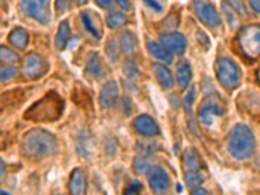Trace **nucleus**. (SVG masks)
Returning a JSON list of instances; mask_svg holds the SVG:
<instances>
[{
    "label": "nucleus",
    "instance_id": "1",
    "mask_svg": "<svg viewBox=\"0 0 260 195\" xmlns=\"http://www.w3.org/2000/svg\"><path fill=\"white\" fill-rule=\"evenodd\" d=\"M64 111V101L57 92L50 91L32 104L25 112L24 118L34 122H53L60 118Z\"/></svg>",
    "mask_w": 260,
    "mask_h": 195
},
{
    "label": "nucleus",
    "instance_id": "2",
    "mask_svg": "<svg viewBox=\"0 0 260 195\" xmlns=\"http://www.w3.org/2000/svg\"><path fill=\"white\" fill-rule=\"evenodd\" d=\"M228 150L237 160H247L255 151V137L245 124L234 125L228 138Z\"/></svg>",
    "mask_w": 260,
    "mask_h": 195
},
{
    "label": "nucleus",
    "instance_id": "3",
    "mask_svg": "<svg viewBox=\"0 0 260 195\" xmlns=\"http://www.w3.org/2000/svg\"><path fill=\"white\" fill-rule=\"evenodd\" d=\"M22 148L25 154L34 157H43L52 155L57 148V141L55 136L46 130L32 129L25 134L22 139Z\"/></svg>",
    "mask_w": 260,
    "mask_h": 195
},
{
    "label": "nucleus",
    "instance_id": "4",
    "mask_svg": "<svg viewBox=\"0 0 260 195\" xmlns=\"http://www.w3.org/2000/svg\"><path fill=\"white\" fill-rule=\"evenodd\" d=\"M216 77L225 89H234L241 82V71L233 60L222 57L216 61Z\"/></svg>",
    "mask_w": 260,
    "mask_h": 195
},
{
    "label": "nucleus",
    "instance_id": "5",
    "mask_svg": "<svg viewBox=\"0 0 260 195\" xmlns=\"http://www.w3.org/2000/svg\"><path fill=\"white\" fill-rule=\"evenodd\" d=\"M238 42L248 57L260 56V26L251 25L243 27L238 34Z\"/></svg>",
    "mask_w": 260,
    "mask_h": 195
},
{
    "label": "nucleus",
    "instance_id": "6",
    "mask_svg": "<svg viewBox=\"0 0 260 195\" xmlns=\"http://www.w3.org/2000/svg\"><path fill=\"white\" fill-rule=\"evenodd\" d=\"M225 113L224 103L217 95H210L203 101L198 111L199 121L206 126H211L213 118L220 117Z\"/></svg>",
    "mask_w": 260,
    "mask_h": 195
},
{
    "label": "nucleus",
    "instance_id": "7",
    "mask_svg": "<svg viewBox=\"0 0 260 195\" xmlns=\"http://www.w3.org/2000/svg\"><path fill=\"white\" fill-rule=\"evenodd\" d=\"M192 9L201 22L210 27H217L221 25V18L211 3L203 0H195L192 2Z\"/></svg>",
    "mask_w": 260,
    "mask_h": 195
},
{
    "label": "nucleus",
    "instance_id": "8",
    "mask_svg": "<svg viewBox=\"0 0 260 195\" xmlns=\"http://www.w3.org/2000/svg\"><path fill=\"white\" fill-rule=\"evenodd\" d=\"M21 8L25 15L34 18L41 24L50 22V13L46 0H21Z\"/></svg>",
    "mask_w": 260,
    "mask_h": 195
},
{
    "label": "nucleus",
    "instance_id": "9",
    "mask_svg": "<svg viewBox=\"0 0 260 195\" xmlns=\"http://www.w3.org/2000/svg\"><path fill=\"white\" fill-rule=\"evenodd\" d=\"M148 185L155 194H166L171 185L169 175L166 169L160 167H152L148 171Z\"/></svg>",
    "mask_w": 260,
    "mask_h": 195
},
{
    "label": "nucleus",
    "instance_id": "10",
    "mask_svg": "<svg viewBox=\"0 0 260 195\" xmlns=\"http://www.w3.org/2000/svg\"><path fill=\"white\" fill-rule=\"evenodd\" d=\"M160 45L171 53H182L186 50L187 41L181 32H166L160 36Z\"/></svg>",
    "mask_w": 260,
    "mask_h": 195
},
{
    "label": "nucleus",
    "instance_id": "11",
    "mask_svg": "<svg viewBox=\"0 0 260 195\" xmlns=\"http://www.w3.org/2000/svg\"><path fill=\"white\" fill-rule=\"evenodd\" d=\"M120 95V89L116 81H108L103 85L99 92V104L103 110H110L116 106Z\"/></svg>",
    "mask_w": 260,
    "mask_h": 195
},
{
    "label": "nucleus",
    "instance_id": "12",
    "mask_svg": "<svg viewBox=\"0 0 260 195\" xmlns=\"http://www.w3.org/2000/svg\"><path fill=\"white\" fill-rule=\"evenodd\" d=\"M47 72V64L37 53H29L24 62V73L29 78H38Z\"/></svg>",
    "mask_w": 260,
    "mask_h": 195
},
{
    "label": "nucleus",
    "instance_id": "13",
    "mask_svg": "<svg viewBox=\"0 0 260 195\" xmlns=\"http://www.w3.org/2000/svg\"><path fill=\"white\" fill-rule=\"evenodd\" d=\"M134 129L138 132L141 136L145 137H155L159 134V126L154 118L148 115H141L134 120Z\"/></svg>",
    "mask_w": 260,
    "mask_h": 195
},
{
    "label": "nucleus",
    "instance_id": "14",
    "mask_svg": "<svg viewBox=\"0 0 260 195\" xmlns=\"http://www.w3.org/2000/svg\"><path fill=\"white\" fill-rule=\"evenodd\" d=\"M69 190L74 195H82L86 192V176L81 168H76L71 176Z\"/></svg>",
    "mask_w": 260,
    "mask_h": 195
},
{
    "label": "nucleus",
    "instance_id": "15",
    "mask_svg": "<svg viewBox=\"0 0 260 195\" xmlns=\"http://www.w3.org/2000/svg\"><path fill=\"white\" fill-rule=\"evenodd\" d=\"M202 159L195 148H186L182 155V166L186 172L199 171L202 168Z\"/></svg>",
    "mask_w": 260,
    "mask_h": 195
},
{
    "label": "nucleus",
    "instance_id": "16",
    "mask_svg": "<svg viewBox=\"0 0 260 195\" xmlns=\"http://www.w3.org/2000/svg\"><path fill=\"white\" fill-rule=\"evenodd\" d=\"M9 42L13 47L18 48V50H25L29 43V34L22 27H16L9 32Z\"/></svg>",
    "mask_w": 260,
    "mask_h": 195
},
{
    "label": "nucleus",
    "instance_id": "17",
    "mask_svg": "<svg viewBox=\"0 0 260 195\" xmlns=\"http://www.w3.org/2000/svg\"><path fill=\"white\" fill-rule=\"evenodd\" d=\"M86 71L94 78H101L103 76V64H102L101 56L96 52H91L89 55V60L86 64Z\"/></svg>",
    "mask_w": 260,
    "mask_h": 195
},
{
    "label": "nucleus",
    "instance_id": "18",
    "mask_svg": "<svg viewBox=\"0 0 260 195\" xmlns=\"http://www.w3.org/2000/svg\"><path fill=\"white\" fill-rule=\"evenodd\" d=\"M152 68H154V73L156 76L159 83L161 85V87H164V89H171L172 86H173V77H172L171 72H169V69L167 68L166 65L154 64Z\"/></svg>",
    "mask_w": 260,
    "mask_h": 195
},
{
    "label": "nucleus",
    "instance_id": "19",
    "mask_svg": "<svg viewBox=\"0 0 260 195\" xmlns=\"http://www.w3.org/2000/svg\"><path fill=\"white\" fill-rule=\"evenodd\" d=\"M120 48L127 56H132L137 50V39L133 32L124 31L120 37Z\"/></svg>",
    "mask_w": 260,
    "mask_h": 195
},
{
    "label": "nucleus",
    "instance_id": "20",
    "mask_svg": "<svg viewBox=\"0 0 260 195\" xmlns=\"http://www.w3.org/2000/svg\"><path fill=\"white\" fill-rule=\"evenodd\" d=\"M177 82L181 89H186L191 81V68L187 61H181L177 65Z\"/></svg>",
    "mask_w": 260,
    "mask_h": 195
},
{
    "label": "nucleus",
    "instance_id": "21",
    "mask_svg": "<svg viewBox=\"0 0 260 195\" xmlns=\"http://www.w3.org/2000/svg\"><path fill=\"white\" fill-rule=\"evenodd\" d=\"M147 47L151 55L156 57V59H159L160 61L172 62V53L162 47L160 43H156V42H148Z\"/></svg>",
    "mask_w": 260,
    "mask_h": 195
},
{
    "label": "nucleus",
    "instance_id": "22",
    "mask_svg": "<svg viewBox=\"0 0 260 195\" xmlns=\"http://www.w3.org/2000/svg\"><path fill=\"white\" fill-rule=\"evenodd\" d=\"M69 38H71V26H69L68 21H61L59 25V30H57L56 39H55V45L59 50H62V48L67 46Z\"/></svg>",
    "mask_w": 260,
    "mask_h": 195
},
{
    "label": "nucleus",
    "instance_id": "23",
    "mask_svg": "<svg viewBox=\"0 0 260 195\" xmlns=\"http://www.w3.org/2000/svg\"><path fill=\"white\" fill-rule=\"evenodd\" d=\"M92 139L90 138V136L87 134L82 133L77 139V151L78 154L81 155L82 157H86V159H89L92 154Z\"/></svg>",
    "mask_w": 260,
    "mask_h": 195
},
{
    "label": "nucleus",
    "instance_id": "24",
    "mask_svg": "<svg viewBox=\"0 0 260 195\" xmlns=\"http://www.w3.org/2000/svg\"><path fill=\"white\" fill-rule=\"evenodd\" d=\"M204 181V176L202 175L199 171H191V172H187L186 176H185V182H186L187 187L190 190H194V189H198L201 187V185L203 183Z\"/></svg>",
    "mask_w": 260,
    "mask_h": 195
},
{
    "label": "nucleus",
    "instance_id": "25",
    "mask_svg": "<svg viewBox=\"0 0 260 195\" xmlns=\"http://www.w3.org/2000/svg\"><path fill=\"white\" fill-rule=\"evenodd\" d=\"M126 16L121 12H112L108 15V17H107V25H108L110 29H118V27H122L124 25H126Z\"/></svg>",
    "mask_w": 260,
    "mask_h": 195
},
{
    "label": "nucleus",
    "instance_id": "26",
    "mask_svg": "<svg viewBox=\"0 0 260 195\" xmlns=\"http://www.w3.org/2000/svg\"><path fill=\"white\" fill-rule=\"evenodd\" d=\"M18 60V55L12 48L0 46V64H13Z\"/></svg>",
    "mask_w": 260,
    "mask_h": 195
},
{
    "label": "nucleus",
    "instance_id": "27",
    "mask_svg": "<svg viewBox=\"0 0 260 195\" xmlns=\"http://www.w3.org/2000/svg\"><path fill=\"white\" fill-rule=\"evenodd\" d=\"M152 162L147 159V157H137L134 160L133 164V169L136 172L137 175H143V173H148L151 168H152Z\"/></svg>",
    "mask_w": 260,
    "mask_h": 195
},
{
    "label": "nucleus",
    "instance_id": "28",
    "mask_svg": "<svg viewBox=\"0 0 260 195\" xmlns=\"http://www.w3.org/2000/svg\"><path fill=\"white\" fill-rule=\"evenodd\" d=\"M81 17H82V22H83V25H85L86 30H87V31H89L92 37H95V38H99V37H101V32H99V29H98V27L94 25L91 17L89 16V13L82 12L81 13Z\"/></svg>",
    "mask_w": 260,
    "mask_h": 195
},
{
    "label": "nucleus",
    "instance_id": "29",
    "mask_svg": "<svg viewBox=\"0 0 260 195\" xmlns=\"http://www.w3.org/2000/svg\"><path fill=\"white\" fill-rule=\"evenodd\" d=\"M222 12H224V16L226 17V21L229 22V25L232 27H237V25H238V18H237L236 11L226 2L222 3Z\"/></svg>",
    "mask_w": 260,
    "mask_h": 195
},
{
    "label": "nucleus",
    "instance_id": "30",
    "mask_svg": "<svg viewBox=\"0 0 260 195\" xmlns=\"http://www.w3.org/2000/svg\"><path fill=\"white\" fill-rule=\"evenodd\" d=\"M124 73H125V76H126L127 78L133 80V78H136L137 76L139 74L138 67H137V65L134 64L133 61L127 60V61L124 64Z\"/></svg>",
    "mask_w": 260,
    "mask_h": 195
},
{
    "label": "nucleus",
    "instance_id": "31",
    "mask_svg": "<svg viewBox=\"0 0 260 195\" xmlns=\"http://www.w3.org/2000/svg\"><path fill=\"white\" fill-rule=\"evenodd\" d=\"M18 69L16 67H4L0 68V81H8L17 76Z\"/></svg>",
    "mask_w": 260,
    "mask_h": 195
},
{
    "label": "nucleus",
    "instance_id": "32",
    "mask_svg": "<svg viewBox=\"0 0 260 195\" xmlns=\"http://www.w3.org/2000/svg\"><path fill=\"white\" fill-rule=\"evenodd\" d=\"M106 52H107V55H108V57H110L111 60H113V61H115L116 59H117V56H118V46H117V43H116L115 41H110L108 42V43H107V46H106Z\"/></svg>",
    "mask_w": 260,
    "mask_h": 195
},
{
    "label": "nucleus",
    "instance_id": "33",
    "mask_svg": "<svg viewBox=\"0 0 260 195\" xmlns=\"http://www.w3.org/2000/svg\"><path fill=\"white\" fill-rule=\"evenodd\" d=\"M226 3L232 7V8L236 11L238 15L245 16L246 15V9H245V4H243L242 0H226Z\"/></svg>",
    "mask_w": 260,
    "mask_h": 195
},
{
    "label": "nucleus",
    "instance_id": "34",
    "mask_svg": "<svg viewBox=\"0 0 260 195\" xmlns=\"http://www.w3.org/2000/svg\"><path fill=\"white\" fill-rule=\"evenodd\" d=\"M142 190V183L139 182V181H133V182L130 183L129 186L125 189V194H138L139 191Z\"/></svg>",
    "mask_w": 260,
    "mask_h": 195
},
{
    "label": "nucleus",
    "instance_id": "35",
    "mask_svg": "<svg viewBox=\"0 0 260 195\" xmlns=\"http://www.w3.org/2000/svg\"><path fill=\"white\" fill-rule=\"evenodd\" d=\"M55 6H56L57 12L64 13L65 11H68L69 7H71V0H56V2H55Z\"/></svg>",
    "mask_w": 260,
    "mask_h": 195
},
{
    "label": "nucleus",
    "instance_id": "36",
    "mask_svg": "<svg viewBox=\"0 0 260 195\" xmlns=\"http://www.w3.org/2000/svg\"><path fill=\"white\" fill-rule=\"evenodd\" d=\"M194 96H195V91L194 89H191V91L186 95L185 101H183V106H185L186 112H190V110H191V104H192V99H194Z\"/></svg>",
    "mask_w": 260,
    "mask_h": 195
},
{
    "label": "nucleus",
    "instance_id": "37",
    "mask_svg": "<svg viewBox=\"0 0 260 195\" xmlns=\"http://www.w3.org/2000/svg\"><path fill=\"white\" fill-rule=\"evenodd\" d=\"M143 2H145V3L147 4L151 9H154L155 12H161L162 11L161 4H160L159 2H156V0H143Z\"/></svg>",
    "mask_w": 260,
    "mask_h": 195
},
{
    "label": "nucleus",
    "instance_id": "38",
    "mask_svg": "<svg viewBox=\"0 0 260 195\" xmlns=\"http://www.w3.org/2000/svg\"><path fill=\"white\" fill-rule=\"evenodd\" d=\"M116 3L120 6V8H121L122 11H129V9H130V2H129V0H116Z\"/></svg>",
    "mask_w": 260,
    "mask_h": 195
},
{
    "label": "nucleus",
    "instance_id": "39",
    "mask_svg": "<svg viewBox=\"0 0 260 195\" xmlns=\"http://www.w3.org/2000/svg\"><path fill=\"white\" fill-rule=\"evenodd\" d=\"M95 3L101 8H110L111 4H112V0H95Z\"/></svg>",
    "mask_w": 260,
    "mask_h": 195
},
{
    "label": "nucleus",
    "instance_id": "40",
    "mask_svg": "<svg viewBox=\"0 0 260 195\" xmlns=\"http://www.w3.org/2000/svg\"><path fill=\"white\" fill-rule=\"evenodd\" d=\"M250 4H251L252 9L255 12H257L260 15V0H250Z\"/></svg>",
    "mask_w": 260,
    "mask_h": 195
},
{
    "label": "nucleus",
    "instance_id": "41",
    "mask_svg": "<svg viewBox=\"0 0 260 195\" xmlns=\"http://www.w3.org/2000/svg\"><path fill=\"white\" fill-rule=\"evenodd\" d=\"M122 103L125 104V113H126V115H129V113L132 112V106H130L129 101H127V98H124V101H122Z\"/></svg>",
    "mask_w": 260,
    "mask_h": 195
},
{
    "label": "nucleus",
    "instance_id": "42",
    "mask_svg": "<svg viewBox=\"0 0 260 195\" xmlns=\"http://www.w3.org/2000/svg\"><path fill=\"white\" fill-rule=\"evenodd\" d=\"M7 146V139L6 137H4L3 133H0V150L2 148H4Z\"/></svg>",
    "mask_w": 260,
    "mask_h": 195
},
{
    "label": "nucleus",
    "instance_id": "43",
    "mask_svg": "<svg viewBox=\"0 0 260 195\" xmlns=\"http://www.w3.org/2000/svg\"><path fill=\"white\" fill-rule=\"evenodd\" d=\"M6 175V166H4V161L0 159V178Z\"/></svg>",
    "mask_w": 260,
    "mask_h": 195
},
{
    "label": "nucleus",
    "instance_id": "44",
    "mask_svg": "<svg viewBox=\"0 0 260 195\" xmlns=\"http://www.w3.org/2000/svg\"><path fill=\"white\" fill-rule=\"evenodd\" d=\"M191 192H192V194H195V195H199V194H208L207 190H203V189H201V187H198V189L191 190Z\"/></svg>",
    "mask_w": 260,
    "mask_h": 195
},
{
    "label": "nucleus",
    "instance_id": "45",
    "mask_svg": "<svg viewBox=\"0 0 260 195\" xmlns=\"http://www.w3.org/2000/svg\"><path fill=\"white\" fill-rule=\"evenodd\" d=\"M76 2H77L78 6H83V4H86V2H87V0H76Z\"/></svg>",
    "mask_w": 260,
    "mask_h": 195
}]
</instances>
